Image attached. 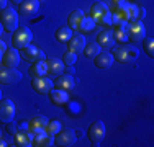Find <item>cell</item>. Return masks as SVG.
<instances>
[{
	"label": "cell",
	"mask_w": 154,
	"mask_h": 147,
	"mask_svg": "<svg viewBox=\"0 0 154 147\" xmlns=\"http://www.w3.org/2000/svg\"><path fill=\"white\" fill-rule=\"evenodd\" d=\"M112 56L113 59H116L118 62L122 64H131L133 61H136L139 52H138V47L134 46H128V44H123V46H118V47H113L112 51Z\"/></svg>",
	"instance_id": "cell-1"
},
{
	"label": "cell",
	"mask_w": 154,
	"mask_h": 147,
	"mask_svg": "<svg viewBox=\"0 0 154 147\" xmlns=\"http://www.w3.org/2000/svg\"><path fill=\"white\" fill-rule=\"evenodd\" d=\"M0 23L5 31L13 33L18 28V13L15 12L13 7H5L0 13Z\"/></svg>",
	"instance_id": "cell-2"
},
{
	"label": "cell",
	"mask_w": 154,
	"mask_h": 147,
	"mask_svg": "<svg viewBox=\"0 0 154 147\" xmlns=\"http://www.w3.org/2000/svg\"><path fill=\"white\" fill-rule=\"evenodd\" d=\"M12 34H13L12 36V44H13V47H17V49H23V47H26L28 44H31L33 33L28 26L17 28Z\"/></svg>",
	"instance_id": "cell-3"
},
{
	"label": "cell",
	"mask_w": 154,
	"mask_h": 147,
	"mask_svg": "<svg viewBox=\"0 0 154 147\" xmlns=\"http://www.w3.org/2000/svg\"><path fill=\"white\" fill-rule=\"evenodd\" d=\"M77 141V136L74 129H61L54 137V146H59V147H69V146H74Z\"/></svg>",
	"instance_id": "cell-4"
},
{
	"label": "cell",
	"mask_w": 154,
	"mask_h": 147,
	"mask_svg": "<svg viewBox=\"0 0 154 147\" xmlns=\"http://www.w3.org/2000/svg\"><path fill=\"white\" fill-rule=\"evenodd\" d=\"M87 136L94 146H98L105 137V124L102 121H94L87 129Z\"/></svg>",
	"instance_id": "cell-5"
},
{
	"label": "cell",
	"mask_w": 154,
	"mask_h": 147,
	"mask_svg": "<svg viewBox=\"0 0 154 147\" xmlns=\"http://www.w3.org/2000/svg\"><path fill=\"white\" fill-rule=\"evenodd\" d=\"M21 80V72L17 67H2L0 69V83L3 85H12Z\"/></svg>",
	"instance_id": "cell-6"
},
{
	"label": "cell",
	"mask_w": 154,
	"mask_h": 147,
	"mask_svg": "<svg viewBox=\"0 0 154 147\" xmlns=\"http://www.w3.org/2000/svg\"><path fill=\"white\" fill-rule=\"evenodd\" d=\"M20 57H23L28 62H38V61H46V56L41 49H38L36 46L28 44L26 47L20 49Z\"/></svg>",
	"instance_id": "cell-7"
},
{
	"label": "cell",
	"mask_w": 154,
	"mask_h": 147,
	"mask_svg": "<svg viewBox=\"0 0 154 147\" xmlns=\"http://www.w3.org/2000/svg\"><path fill=\"white\" fill-rule=\"evenodd\" d=\"M15 119V105L12 100H0V123H10Z\"/></svg>",
	"instance_id": "cell-8"
},
{
	"label": "cell",
	"mask_w": 154,
	"mask_h": 147,
	"mask_svg": "<svg viewBox=\"0 0 154 147\" xmlns=\"http://www.w3.org/2000/svg\"><path fill=\"white\" fill-rule=\"evenodd\" d=\"M126 29H128V36H130L133 41H141V39L146 38V28H144V25H143L139 20L128 21Z\"/></svg>",
	"instance_id": "cell-9"
},
{
	"label": "cell",
	"mask_w": 154,
	"mask_h": 147,
	"mask_svg": "<svg viewBox=\"0 0 154 147\" xmlns=\"http://www.w3.org/2000/svg\"><path fill=\"white\" fill-rule=\"evenodd\" d=\"M31 87L35 92L38 93H49V90L53 88V80L48 79L46 75H41V77H33L31 80Z\"/></svg>",
	"instance_id": "cell-10"
},
{
	"label": "cell",
	"mask_w": 154,
	"mask_h": 147,
	"mask_svg": "<svg viewBox=\"0 0 154 147\" xmlns=\"http://www.w3.org/2000/svg\"><path fill=\"white\" fill-rule=\"evenodd\" d=\"M20 51L17 47H10L2 56V65L3 67H17L20 64Z\"/></svg>",
	"instance_id": "cell-11"
},
{
	"label": "cell",
	"mask_w": 154,
	"mask_h": 147,
	"mask_svg": "<svg viewBox=\"0 0 154 147\" xmlns=\"http://www.w3.org/2000/svg\"><path fill=\"white\" fill-rule=\"evenodd\" d=\"M46 67H48V74H49L51 77H57L64 72L66 65H64V62H62V59L49 57V59H46Z\"/></svg>",
	"instance_id": "cell-12"
},
{
	"label": "cell",
	"mask_w": 154,
	"mask_h": 147,
	"mask_svg": "<svg viewBox=\"0 0 154 147\" xmlns=\"http://www.w3.org/2000/svg\"><path fill=\"white\" fill-rule=\"evenodd\" d=\"M97 44L100 47H113L115 46V34H113V29H103V31L98 33L97 36Z\"/></svg>",
	"instance_id": "cell-13"
},
{
	"label": "cell",
	"mask_w": 154,
	"mask_h": 147,
	"mask_svg": "<svg viewBox=\"0 0 154 147\" xmlns=\"http://www.w3.org/2000/svg\"><path fill=\"white\" fill-rule=\"evenodd\" d=\"M33 132L31 131H28V129H18V132L13 137H15V146L18 147H30L33 146L31 142H33Z\"/></svg>",
	"instance_id": "cell-14"
},
{
	"label": "cell",
	"mask_w": 154,
	"mask_h": 147,
	"mask_svg": "<svg viewBox=\"0 0 154 147\" xmlns=\"http://www.w3.org/2000/svg\"><path fill=\"white\" fill-rule=\"evenodd\" d=\"M54 87L59 88V90H72V88L75 87V80H74V75H69V74H66V75H57V79L54 80Z\"/></svg>",
	"instance_id": "cell-15"
},
{
	"label": "cell",
	"mask_w": 154,
	"mask_h": 147,
	"mask_svg": "<svg viewBox=\"0 0 154 147\" xmlns=\"http://www.w3.org/2000/svg\"><path fill=\"white\" fill-rule=\"evenodd\" d=\"M46 124H48V118L46 116L36 115V116H33L30 119V123H28V131H31L33 134H38V132L45 131Z\"/></svg>",
	"instance_id": "cell-16"
},
{
	"label": "cell",
	"mask_w": 154,
	"mask_h": 147,
	"mask_svg": "<svg viewBox=\"0 0 154 147\" xmlns=\"http://www.w3.org/2000/svg\"><path fill=\"white\" fill-rule=\"evenodd\" d=\"M67 47H69V51H72V52H82L84 51V47H85V38H84L82 34H72L71 38H69V41H67Z\"/></svg>",
	"instance_id": "cell-17"
},
{
	"label": "cell",
	"mask_w": 154,
	"mask_h": 147,
	"mask_svg": "<svg viewBox=\"0 0 154 147\" xmlns=\"http://www.w3.org/2000/svg\"><path fill=\"white\" fill-rule=\"evenodd\" d=\"M113 56H112V52H98L97 56L94 57V64H95V67H98V69H108L110 65L113 64Z\"/></svg>",
	"instance_id": "cell-18"
},
{
	"label": "cell",
	"mask_w": 154,
	"mask_h": 147,
	"mask_svg": "<svg viewBox=\"0 0 154 147\" xmlns=\"http://www.w3.org/2000/svg\"><path fill=\"white\" fill-rule=\"evenodd\" d=\"M54 144V137L51 134H48L46 131H41L38 134L33 136V146H38V147H49Z\"/></svg>",
	"instance_id": "cell-19"
},
{
	"label": "cell",
	"mask_w": 154,
	"mask_h": 147,
	"mask_svg": "<svg viewBox=\"0 0 154 147\" xmlns=\"http://www.w3.org/2000/svg\"><path fill=\"white\" fill-rule=\"evenodd\" d=\"M49 100L53 105H57V106H62L66 105V103L69 101V95L66 90H59V88H56V90L51 92L49 90Z\"/></svg>",
	"instance_id": "cell-20"
},
{
	"label": "cell",
	"mask_w": 154,
	"mask_h": 147,
	"mask_svg": "<svg viewBox=\"0 0 154 147\" xmlns=\"http://www.w3.org/2000/svg\"><path fill=\"white\" fill-rule=\"evenodd\" d=\"M38 0H23L20 3V13L25 15V16H31V15L36 13L38 10Z\"/></svg>",
	"instance_id": "cell-21"
},
{
	"label": "cell",
	"mask_w": 154,
	"mask_h": 147,
	"mask_svg": "<svg viewBox=\"0 0 154 147\" xmlns=\"http://www.w3.org/2000/svg\"><path fill=\"white\" fill-rule=\"evenodd\" d=\"M110 10H108V7L105 5V3H102V2H97V3H94L92 7H90V18L92 20H95V23H98V20H100L102 16H103L105 13H108Z\"/></svg>",
	"instance_id": "cell-22"
},
{
	"label": "cell",
	"mask_w": 154,
	"mask_h": 147,
	"mask_svg": "<svg viewBox=\"0 0 154 147\" xmlns=\"http://www.w3.org/2000/svg\"><path fill=\"white\" fill-rule=\"evenodd\" d=\"M84 13L80 12V10H74L71 15H69V18H67V26L71 28V29H79L80 26V23H82V20H84Z\"/></svg>",
	"instance_id": "cell-23"
},
{
	"label": "cell",
	"mask_w": 154,
	"mask_h": 147,
	"mask_svg": "<svg viewBox=\"0 0 154 147\" xmlns=\"http://www.w3.org/2000/svg\"><path fill=\"white\" fill-rule=\"evenodd\" d=\"M48 74V67H46V61H38L33 62V65L30 67V75L31 77H41Z\"/></svg>",
	"instance_id": "cell-24"
},
{
	"label": "cell",
	"mask_w": 154,
	"mask_h": 147,
	"mask_svg": "<svg viewBox=\"0 0 154 147\" xmlns=\"http://www.w3.org/2000/svg\"><path fill=\"white\" fill-rule=\"evenodd\" d=\"M128 8H130V2L128 0H123V2H118V3H115V13L116 16H120V18H123V20H126L128 21Z\"/></svg>",
	"instance_id": "cell-25"
},
{
	"label": "cell",
	"mask_w": 154,
	"mask_h": 147,
	"mask_svg": "<svg viewBox=\"0 0 154 147\" xmlns=\"http://www.w3.org/2000/svg\"><path fill=\"white\" fill-rule=\"evenodd\" d=\"M54 36H56V39H57L59 43H67L69 38L72 36V29L69 28V26H61V28L56 31V34H54Z\"/></svg>",
	"instance_id": "cell-26"
},
{
	"label": "cell",
	"mask_w": 154,
	"mask_h": 147,
	"mask_svg": "<svg viewBox=\"0 0 154 147\" xmlns=\"http://www.w3.org/2000/svg\"><path fill=\"white\" fill-rule=\"evenodd\" d=\"M113 34H115V41H120V43H128L130 41L126 26H116L115 29H113Z\"/></svg>",
	"instance_id": "cell-27"
},
{
	"label": "cell",
	"mask_w": 154,
	"mask_h": 147,
	"mask_svg": "<svg viewBox=\"0 0 154 147\" xmlns=\"http://www.w3.org/2000/svg\"><path fill=\"white\" fill-rule=\"evenodd\" d=\"M98 52H100V46H98L97 43H89V44H85V47H84V54H85V57H89V59L95 57Z\"/></svg>",
	"instance_id": "cell-28"
},
{
	"label": "cell",
	"mask_w": 154,
	"mask_h": 147,
	"mask_svg": "<svg viewBox=\"0 0 154 147\" xmlns=\"http://www.w3.org/2000/svg\"><path fill=\"white\" fill-rule=\"evenodd\" d=\"M61 129H62V128H61L59 121H48V124L45 128V131L48 132V134H51V136H56Z\"/></svg>",
	"instance_id": "cell-29"
},
{
	"label": "cell",
	"mask_w": 154,
	"mask_h": 147,
	"mask_svg": "<svg viewBox=\"0 0 154 147\" xmlns=\"http://www.w3.org/2000/svg\"><path fill=\"white\" fill-rule=\"evenodd\" d=\"M95 28V20H92V18H84L82 20V23H80V26H79V29L82 33H89V31H92V29Z\"/></svg>",
	"instance_id": "cell-30"
},
{
	"label": "cell",
	"mask_w": 154,
	"mask_h": 147,
	"mask_svg": "<svg viewBox=\"0 0 154 147\" xmlns=\"http://www.w3.org/2000/svg\"><path fill=\"white\" fill-rule=\"evenodd\" d=\"M136 20H139V7L134 5V3H130V8H128V21H136Z\"/></svg>",
	"instance_id": "cell-31"
},
{
	"label": "cell",
	"mask_w": 154,
	"mask_h": 147,
	"mask_svg": "<svg viewBox=\"0 0 154 147\" xmlns=\"http://www.w3.org/2000/svg\"><path fill=\"white\" fill-rule=\"evenodd\" d=\"M77 61V54L72 52V51H66L64 56H62V62H64V65H74Z\"/></svg>",
	"instance_id": "cell-32"
},
{
	"label": "cell",
	"mask_w": 154,
	"mask_h": 147,
	"mask_svg": "<svg viewBox=\"0 0 154 147\" xmlns=\"http://www.w3.org/2000/svg\"><path fill=\"white\" fill-rule=\"evenodd\" d=\"M144 52L149 57H154V39L152 38H144Z\"/></svg>",
	"instance_id": "cell-33"
},
{
	"label": "cell",
	"mask_w": 154,
	"mask_h": 147,
	"mask_svg": "<svg viewBox=\"0 0 154 147\" xmlns=\"http://www.w3.org/2000/svg\"><path fill=\"white\" fill-rule=\"evenodd\" d=\"M5 131L8 132L10 136H15V134H17V132H18V124L15 123V119H13V121H10V123H7Z\"/></svg>",
	"instance_id": "cell-34"
},
{
	"label": "cell",
	"mask_w": 154,
	"mask_h": 147,
	"mask_svg": "<svg viewBox=\"0 0 154 147\" xmlns=\"http://www.w3.org/2000/svg\"><path fill=\"white\" fill-rule=\"evenodd\" d=\"M98 23H102V25H105V26H110V25H112V13H105L103 16L100 18V20H98Z\"/></svg>",
	"instance_id": "cell-35"
},
{
	"label": "cell",
	"mask_w": 154,
	"mask_h": 147,
	"mask_svg": "<svg viewBox=\"0 0 154 147\" xmlns=\"http://www.w3.org/2000/svg\"><path fill=\"white\" fill-rule=\"evenodd\" d=\"M64 70H66V74H69V75H74V74H75V69L72 67V65H66Z\"/></svg>",
	"instance_id": "cell-36"
},
{
	"label": "cell",
	"mask_w": 154,
	"mask_h": 147,
	"mask_svg": "<svg viewBox=\"0 0 154 147\" xmlns=\"http://www.w3.org/2000/svg\"><path fill=\"white\" fill-rule=\"evenodd\" d=\"M7 51V46H5V43L0 39V61H2V56H3V52Z\"/></svg>",
	"instance_id": "cell-37"
},
{
	"label": "cell",
	"mask_w": 154,
	"mask_h": 147,
	"mask_svg": "<svg viewBox=\"0 0 154 147\" xmlns=\"http://www.w3.org/2000/svg\"><path fill=\"white\" fill-rule=\"evenodd\" d=\"M7 3H8V0H0V12H2V10L5 8V7H8Z\"/></svg>",
	"instance_id": "cell-38"
},
{
	"label": "cell",
	"mask_w": 154,
	"mask_h": 147,
	"mask_svg": "<svg viewBox=\"0 0 154 147\" xmlns=\"http://www.w3.org/2000/svg\"><path fill=\"white\" fill-rule=\"evenodd\" d=\"M146 16V10L143 8V7H139V20H141V18H144Z\"/></svg>",
	"instance_id": "cell-39"
},
{
	"label": "cell",
	"mask_w": 154,
	"mask_h": 147,
	"mask_svg": "<svg viewBox=\"0 0 154 147\" xmlns=\"http://www.w3.org/2000/svg\"><path fill=\"white\" fill-rule=\"evenodd\" d=\"M18 129H28V123H20L18 124Z\"/></svg>",
	"instance_id": "cell-40"
},
{
	"label": "cell",
	"mask_w": 154,
	"mask_h": 147,
	"mask_svg": "<svg viewBox=\"0 0 154 147\" xmlns=\"http://www.w3.org/2000/svg\"><path fill=\"white\" fill-rule=\"evenodd\" d=\"M75 136H77V137H82V129H77L75 131Z\"/></svg>",
	"instance_id": "cell-41"
},
{
	"label": "cell",
	"mask_w": 154,
	"mask_h": 147,
	"mask_svg": "<svg viewBox=\"0 0 154 147\" xmlns=\"http://www.w3.org/2000/svg\"><path fill=\"white\" fill-rule=\"evenodd\" d=\"M0 147H7V142H5V141H3V139H2V137H0Z\"/></svg>",
	"instance_id": "cell-42"
},
{
	"label": "cell",
	"mask_w": 154,
	"mask_h": 147,
	"mask_svg": "<svg viewBox=\"0 0 154 147\" xmlns=\"http://www.w3.org/2000/svg\"><path fill=\"white\" fill-rule=\"evenodd\" d=\"M10 2H12V3H15V5H20V3L23 2V0H10Z\"/></svg>",
	"instance_id": "cell-43"
},
{
	"label": "cell",
	"mask_w": 154,
	"mask_h": 147,
	"mask_svg": "<svg viewBox=\"0 0 154 147\" xmlns=\"http://www.w3.org/2000/svg\"><path fill=\"white\" fill-rule=\"evenodd\" d=\"M2 33H3V26H2V23H0V38H2Z\"/></svg>",
	"instance_id": "cell-44"
},
{
	"label": "cell",
	"mask_w": 154,
	"mask_h": 147,
	"mask_svg": "<svg viewBox=\"0 0 154 147\" xmlns=\"http://www.w3.org/2000/svg\"><path fill=\"white\" fill-rule=\"evenodd\" d=\"M118 2H123V0H113V3H118Z\"/></svg>",
	"instance_id": "cell-45"
},
{
	"label": "cell",
	"mask_w": 154,
	"mask_h": 147,
	"mask_svg": "<svg viewBox=\"0 0 154 147\" xmlns=\"http://www.w3.org/2000/svg\"><path fill=\"white\" fill-rule=\"evenodd\" d=\"M0 100H2V90H0Z\"/></svg>",
	"instance_id": "cell-46"
},
{
	"label": "cell",
	"mask_w": 154,
	"mask_h": 147,
	"mask_svg": "<svg viewBox=\"0 0 154 147\" xmlns=\"http://www.w3.org/2000/svg\"><path fill=\"white\" fill-rule=\"evenodd\" d=\"M38 2H43V0H38Z\"/></svg>",
	"instance_id": "cell-47"
},
{
	"label": "cell",
	"mask_w": 154,
	"mask_h": 147,
	"mask_svg": "<svg viewBox=\"0 0 154 147\" xmlns=\"http://www.w3.org/2000/svg\"><path fill=\"white\" fill-rule=\"evenodd\" d=\"M0 134H2V131H0Z\"/></svg>",
	"instance_id": "cell-48"
}]
</instances>
